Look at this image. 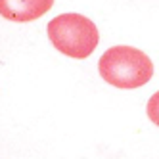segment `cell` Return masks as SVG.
Returning a JSON list of instances; mask_svg holds the SVG:
<instances>
[{"label":"cell","mask_w":159,"mask_h":159,"mask_svg":"<svg viewBox=\"0 0 159 159\" xmlns=\"http://www.w3.org/2000/svg\"><path fill=\"white\" fill-rule=\"evenodd\" d=\"M54 0H0V16L8 21L27 23L52 10Z\"/></svg>","instance_id":"obj_3"},{"label":"cell","mask_w":159,"mask_h":159,"mask_svg":"<svg viewBox=\"0 0 159 159\" xmlns=\"http://www.w3.org/2000/svg\"><path fill=\"white\" fill-rule=\"evenodd\" d=\"M100 77L115 88L130 90L144 86L153 77L150 56L134 46H113L98 61Z\"/></svg>","instance_id":"obj_1"},{"label":"cell","mask_w":159,"mask_h":159,"mask_svg":"<svg viewBox=\"0 0 159 159\" xmlns=\"http://www.w3.org/2000/svg\"><path fill=\"white\" fill-rule=\"evenodd\" d=\"M46 31L52 46L73 60L88 58L100 42V33L94 21L81 14H61L54 17Z\"/></svg>","instance_id":"obj_2"},{"label":"cell","mask_w":159,"mask_h":159,"mask_svg":"<svg viewBox=\"0 0 159 159\" xmlns=\"http://www.w3.org/2000/svg\"><path fill=\"white\" fill-rule=\"evenodd\" d=\"M146 111H148V117H150V121L159 127V90H157V92H155L150 100H148Z\"/></svg>","instance_id":"obj_4"}]
</instances>
